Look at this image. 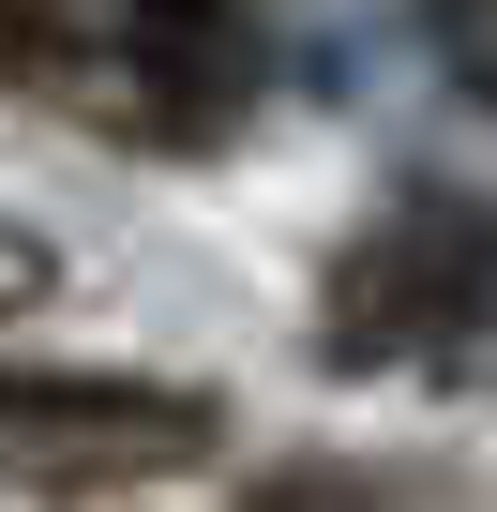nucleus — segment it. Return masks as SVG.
Here are the masks:
<instances>
[{"mask_svg": "<svg viewBox=\"0 0 497 512\" xmlns=\"http://www.w3.org/2000/svg\"><path fill=\"white\" fill-rule=\"evenodd\" d=\"M422 46L467 106H497V0H422Z\"/></svg>", "mask_w": 497, "mask_h": 512, "instance_id": "3", "label": "nucleus"}, {"mask_svg": "<svg viewBox=\"0 0 497 512\" xmlns=\"http://www.w3.org/2000/svg\"><path fill=\"white\" fill-rule=\"evenodd\" d=\"M317 347L347 377H497V211L392 196L317 287Z\"/></svg>", "mask_w": 497, "mask_h": 512, "instance_id": "1", "label": "nucleus"}, {"mask_svg": "<svg viewBox=\"0 0 497 512\" xmlns=\"http://www.w3.org/2000/svg\"><path fill=\"white\" fill-rule=\"evenodd\" d=\"M257 512H377V497H362V482H332V467H317V482H272V497H257Z\"/></svg>", "mask_w": 497, "mask_h": 512, "instance_id": "4", "label": "nucleus"}, {"mask_svg": "<svg viewBox=\"0 0 497 512\" xmlns=\"http://www.w3.org/2000/svg\"><path fill=\"white\" fill-rule=\"evenodd\" d=\"M31 287H46V256H31V241H0V302H31Z\"/></svg>", "mask_w": 497, "mask_h": 512, "instance_id": "5", "label": "nucleus"}, {"mask_svg": "<svg viewBox=\"0 0 497 512\" xmlns=\"http://www.w3.org/2000/svg\"><path fill=\"white\" fill-rule=\"evenodd\" d=\"M121 16H226V0H121Z\"/></svg>", "mask_w": 497, "mask_h": 512, "instance_id": "6", "label": "nucleus"}, {"mask_svg": "<svg viewBox=\"0 0 497 512\" xmlns=\"http://www.w3.org/2000/svg\"><path fill=\"white\" fill-rule=\"evenodd\" d=\"M196 452H211V392L0 362V467H31V482H136V467H196Z\"/></svg>", "mask_w": 497, "mask_h": 512, "instance_id": "2", "label": "nucleus"}]
</instances>
